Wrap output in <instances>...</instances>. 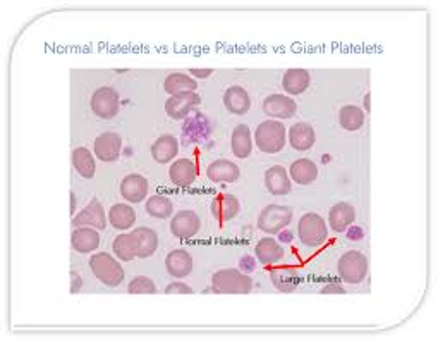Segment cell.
I'll list each match as a JSON object with an SVG mask.
<instances>
[{"label": "cell", "instance_id": "26", "mask_svg": "<svg viewBox=\"0 0 438 341\" xmlns=\"http://www.w3.org/2000/svg\"><path fill=\"white\" fill-rule=\"evenodd\" d=\"M231 149L232 154L238 159L249 157L251 150H253V142H251V131L246 124H239V126H235V130L232 131Z\"/></svg>", "mask_w": 438, "mask_h": 341}, {"label": "cell", "instance_id": "28", "mask_svg": "<svg viewBox=\"0 0 438 341\" xmlns=\"http://www.w3.org/2000/svg\"><path fill=\"white\" fill-rule=\"evenodd\" d=\"M212 212L220 222L234 219L239 212V200L234 195H219L212 203Z\"/></svg>", "mask_w": 438, "mask_h": 341}, {"label": "cell", "instance_id": "2", "mask_svg": "<svg viewBox=\"0 0 438 341\" xmlns=\"http://www.w3.org/2000/svg\"><path fill=\"white\" fill-rule=\"evenodd\" d=\"M90 269L95 274V278L100 279L105 286L116 288L124 281L125 272L123 265L107 252L95 253L90 259Z\"/></svg>", "mask_w": 438, "mask_h": 341}, {"label": "cell", "instance_id": "13", "mask_svg": "<svg viewBox=\"0 0 438 341\" xmlns=\"http://www.w3.org/2000/svg\"><path fill=\"white\" fill-rule=\"evenodd\" d=\"M132 243H135L136 257L139 259H148L153 255L158 248V236L150 227H136L131 233Z\"/></svg>", "mask_w": 438, "mask_h": 341}, {"label": "cell", "instance_id": "34", "mask_svg": "<svg viewBox=\"0 0 438 341\" xmlns=\"http://www.w3.org/2000/svg\"><path fill=\"white\" fill-rule=\"evenodd\" d=\"M146 212L151 215V218L157 219H167L172 215L174 206L167 196L163 195H153L148 199L146 202Z\"/></svg>", "mask_w": 438, "mask_h": 341}, {"label": "cell", "instance_id": "21", "mask_svg": "<svg viewBox=\"0 0 438 341\" xmlns=\"http://www.w3.org/2000/svg\"><path fill=\"white\" fill-rule=\"evenodd\" d=\"M182 136L188 143H200L210 136V123L203 114H196L182 128Z\"/></svg>", "mask_w": 438, "mask_h": 341}, {"label": "cell", "instance_id": "20", "mask_svg": "<svg viewBox=\"0 0 438 341\" xmlns=\"http://www.w3.org/2000/svg\"><path fill=\"white\" fill-rule=\"evenodd\" d=\"M208 180L213 183H234L239 178V168L234 162L220 159V161L212 162L207 168Z\"/></svg>", "mask_w": 438, "mask_h": 341}, {"label": "cell", "instance_id": "27", "mask_svg": "<svg viewBox=\"0 0 438 341\" xmlns=\"http://www.w3.org/2000/svg\"><path fill=\"white\" fill-rule=\"evenodd\" d=\"M291 178L301 187H306L311 185L318 178V168H316L315 162L308 161V159H298L291 164Z\"/></svg>", "mask_w": 438, "mask_h": 341}, {"label": "cell", "instance_id": "16", "mask_svg": "<svg viewBox=\"0 0 438 341\" xmlns=\"http://www.w3.org/2000/svg\"><path fill=\"white\" fill-rule=\"evenodd\" d=\"M196 164L189 159H179L175 161L172 166H170L169 170V176L170 181L175 185V187H181V188H188L191 187L196 180Z\"/></svg>", "mask_w": 438, "mask_h": 341}, {"label": "cell", "instance_id": "30", "mask_svg": "<svg viewBox=\"0 0 438 341\" xmlns=\"http://www.w3.org/2000/svg\"><path fill=\"white\" fill-rule=\"evenodd\" d=\"M254 253H256V259L260 260L261 264H277L280 262L285 252L284 248L277 243V240H273V238H263V240L258 241Z\"/></svg>", "mask_w": 438, "mask_h": 341}, {"label": "cell", "instance_id": "32", "mask_svg": "<svg viewBox=\"0 0 438 341\" xmlns=\"http://www.w3.org/2000/svg\"><path fill=\"white\" fill-rule=\"evenodd\" d=\"M198 88L196 81L189 76L181 74V73H172L165 78L163 81V90L170 95H179V93H189L194 92Z\"/></svg>", "mask_w": 438, "mask_h": 341}, {"label": "cell", "instance_id": "36", "mask_svg": "<svg viewBox=\"0 0 438 341\" xmlns=\"http://www.w3.org/2000/svg\"><path fill=\"white\" fill-rule=\"evenodd\" d=\"M272 281L280 291H292L298 286V274L292 269H280L273 272Z\"/></svg>", "mask_w": 438, "mask_h": 341}, {"label": "cell", "instance_id": "41", "mask_svg": "<svg viewBox=\"0 0 438 341\" xmlns=\"http://www.w3.org/2000/svg\"><path fill=\"white\" fill-rule=\"evenodd\" d=\"M189 73L198 76V78H208V76L213 74V69H196L194 67V69H189Z\"/></svg>", "mask_w": 438, "mask_h": 341}, {"label": "cell", "instance_id": "12", "mask_svg": "<svg viewBox=\"0 0 438 341\" xmlns=\"http://www.w3.org/2000/svg\"><path fill=\"white\" fill-rule=\"evenodd\" d=\"M123 140L117 133H104L95 140V155L102 162H114L119 159Z\"/></svg>", "mask_w": 438, "mask_h": 341}, {"label": "cell", "instance_id": "9", "mask_svg": "<svg viewBox=\"0 0 438 341\" xmlns=\"http://www.w3.org/2000/svg\"><path fill=\"white\" fill-rule=\"evenodd\" d=\"M298 111V105L292 100L291 97H285V95H270L263 102V112L266 116L273 117V119H289Z\"/></svg>", "mask_w": 438, "mask_h": 341}, {"label": "cell", "instance_id": "15", "mask_svg": "<svg viewBox=\"0 0 438 341\" xmlns=\"http://www.w3.org/2000/svg\"><path fill=\"white\" fill-rule=\"evenodd\" d=\"M165 267L172 278H186L193 271V257L186 250H172L165 259Z\"/></svg>", "mask_w": 438, "mask_h": 341}, {"label": "cell", "instance_id": "3", "mask_svg": "<svg viewBox=\"0 0 438 341\" xmlns=\"http://www.w3.org/2000/svg\"><path fill=\"white\" fill-rule=\"evenodd\" d=\"M254 142L265 154H277L285 147V126L279 121H265L256 128Z\"/></svg>", "mask_w": 438, "mask_h": 341}, {"label": "cell", "instance_id": "24", "mask_svg": "<svg viewBox=\"0 0 438 341\" xmlns=\"http://www.w3.org/2000/svg\"><path fill=\"white\" fill-rule=\"evenodd\" d=\"M310 73L306 69L294 67V69L285 71L284 78H282V88L289 95H301L310 86Z\"/></svg>", "mask_w": 438, "mask_h": 341}, {"label": "cell", "instance_id": "18", "mask_svg": "<svg viewBox=\"0 0 438 341\" xmlns=\"http://www.w3.org/2000/svg\"><path fill=\"white\" fill-rule=\"evenodd\" d=\"M72 248L79 253L95 252L100 245V234L95 227H76L71 236Z\"/></svg>", "mask_w": 438, "mask_h": 341}, {"label": "cell", "instance_id": "19", "mask_svg": "<svg viewBox=\"0 0 438 341\" xmlns=\"http://www.w3.org/2000/svg\"><path fill=\"white\" fill-rule=\"evenodd\" d=\"M224 104L231 114L245 116L251 109V98L242 86H231L224 93Z\"/></svg>", "mask_w": 438, "mask_h": 341}, {"label": "cell", "instance_id": "35", "mask_svg": "<svg viewBox=\"0 0 438 341\" xmlns=\"http://www.w3.org/2000/svg\"><path fill=\"white\" fill-rule=\"evenodd\" d=\"M114 253H116L121 260H124V262H129V260L135 259L136 250L135 243H132L131 233L119 234V236L114 240Z\"/></svg>", "mask_w": 438, "mask_h": 341}, {"label": "cell", "instance_id": "7", "mask_svg": "<svg viewBox=\"0 0 438 341\" xmlns=\"http://www.w3.org/2000/svg\"><path fill=\"white\" fill-rule=\"evenodd\" d=\"M91 111L95 116L102 117V119H112L119 112V93L110 86H102L97 92L91 95Z\"/></svg>", "mask_w": 438, "mask_h": 341}, {"label": "cell", "instance_id": "39", "mask_svg": "<svg viewBox=\"0 0 438 341\" xmlns=\"http://www.w3.org/2000/svg\"><path fill=\"white\" fill-rule=\"evenodd\" d=\"M71 279H72V288H71V291H72V293H78L79 288H81V284H83L81 276H79L76 271H72V272H71Z\"/></svg>", "mask_w": 438, "mask_h": 341}, {"label": "cell", "instance_id": "45", "mask_svg": "<svg viewBox=\"0 0 438 341\" xmlns=\"http://www.w3.org/2000/svg\"><path fill=\"white\" fill-rule=\"evenodd\" d=\"M361 234H363V233H361V229H353V231H350V238L361 236Z\"/></svg>", "mask_w": 438, "mask_h": 341}, {"label": "cell", "instance_id": "43", "mask_svg": "<svg viewBox=\"0 0 438 341\" xmlns=\"http://www.w3.org/2000/svg\"><path fill=\"white\" fill-rule=\"evenodd\" d=\"M282 241H284V243H291V241H292V234H291V231H289V233H284V234H282Z\"/></svg>", "mask_w": 438, "mask_h": 341}, {"label": "cell", "instance_id": "6", "mask_svg": "<svg viewBox=\"0 0 438 341\" xmlns=\"http://www.w3.org/2000/svg\"><path fill=\"white\" fill-rule=\"evenodd\" d=\"M292 210L285 206H268L261 210L258 218V227L263 233L277 234L291 225Z\"/></svg>", "mask_w": 438, "mask_h": 341}, {"label": "cell", "instance_id": "1", "mask_svg": "<svg viewBox=\"0 0 438 341\" xmlns=\"http://www.w3.org/2000/svg\"><path fill=\"white\" fill-rule=\"evenodd\" d=\"M212 290L215 293L246 295L253 290V279L238 269H222L213 274Z\"/></svg>", "mask_w": 438, "mask_h": 341}, {"label": "cell", "instance_id": "23", "mask_svg": "<svg viewBox=\"0 0 438 341\" xmlns=\"http://www.w3.org/2000/svg\"><path fill=\"white\" fill-rule=\"evenodd\" d=\"M179 154V142L172 135L160 136L157 142L151 147V155L158 164H167V162L174 161Z\"/></svg>", "mask_w": 438, "mask_h": 341}, {"label": "cell", "instance_id": "46", "mask_svg": "<svg viewBox=\"0 0 438 341\" xmlns=\"http://www.w3.org/2000/svg\"><path fill=\"white\" fill-rule=\"evenodd\" d=\"M364 107H367V111H369V95L364 97Z\"/></svg>", "mask_w": 438, "mask_h": 341}, {"label": "cell", "instance_id": "42", "mask_svg": "<svg viewBox=\"0 0 438 341\" xmlns=\"http://www.w3.org/2000/svg\"><path fill=\"white\" fill-rule=\"evenodd\" d=\"M241 269L242 271H253L254 264L253 260H251V257H245V259L241 260Z\"/></svg>", "mask_w": 438, "mask_h": 341}, {"label": "cell", "instance_id": "40", "mask_svg": "<svg viewBox=\"0 0 438 341\" xmlns=\"http://www.w3.org/2000/svg\"><path fill=\"white\" fill-rule=\"evenodd\" d=\"M322 293H337V295H344V288L338 286V284H329V286H325L322 290Z\"/></svg>", "mask_w": 438, "mask_h": 341}, {"label": "cell", "instance_id": "11", "mask_svg": "<svg viewBox=\"0 0 438 341\" xmlns=\"http://www.w3.org/2000/svg\"><path fill=\"white\" fill-rule=\"evenodd\" d=\"M200 102H201L200 95H196L194 92L172 95V97L165 102V112L167 116H170L172 119H184Z\"/></svg>", "mask_w": 438, "mask_h": 341}, {"label": "cell", "instance_id": "10", "mask_svg": "<svg viewBox=\"0 0 438 341\" xmlns=\"http://www.w3.org/2000/svg\"><path fill=\"white\" fill-rule=\"evenodd\" d=\"M72 226L83 227V226H91L95 229H105L107 227V215L102 203L97 199L91 200L88 206L83 208L79 214L74 215L72 219Z\"/></svg>", "mask_w": 438, "mask_h": 341}, {"label": "cell", "instance_id": "33", "mask_svg": "<svg viewBox=\"0 0 438 341\" xmlns=\"http://www.w3.org/2000/svg\"><path fill=\"white\" fill-rule=\"evenodd\" d=\"M338 123L345 131H357L364 124V112L356 105H345L338 112Z\"/></svg>", "mask_w": 438, "mask_h": 341}, {"label": "cell", "instance_id": "17", "mask_svg": "<svg viewBox=\"0 0 438 341\" xmlns=\"http://www.w3.org/2000/svg\"><path fill=\"white\" fill-rule=\"evenodd\" d=\"M265 185L272 195H287L291 192L292 185L289 180L287 169L284 166H272L265 173Z\"/></svg>", "mask_w": 438, "mask_h": 341}, {"label": "cell", "instance_id": "38", "mask_svg": "<svg viewBox=\"0 0 438 341\" xmlns=\"http://www.w3.org/2000/svg\"><path fill=\"white\" fill-rule=\"evenodd\" d=\"M165 293L167 295H174V293H177V295H189V293H193V288L188 286V284L182 283V281H174V283H170L169 286L165 288Z\"/></svg>", "mask_w": 438, "mask_h": 341}, {"label": "cell", "instance_id": "44", "mask_svg": "<svg viewBox=\"0 0 438 341\" xmlns=\"http://www.w3.org/2000/svg\"><path fill=\"white\" fill-rule=\"evenodd\" d=\"M71 210H72V214H74V212H76V196H74V193H71Z\"/></svg>", "mask_w": 438, "mask_h": 341}, {"label": "cell", "instance_id": "4", "mask_svg": "<svg viewBox=\"0 0 438 341\" xmlns=\"http://www.w3.org/2000/svg\"><path fill=\"white\" fill-rule=\"evenodd\" d=\"M337 271L338 276L342 278V281L349 284H360L368 274L367 257L361 252H357V250H349L348 253H344V255L338 259Z\"/></svg>", "mask_w": 438, "mask_h": 341}, {"label": "cell", "instance_id": "5", "mask_svg": "<svg viewBox=\"0 0 438 341\" xmlns=\"http://www.w3.org/2000/svg\"><path fill=\"white\" fill-rule=\"evenodd\" d=\"M298 234L303 245L320 246L327 241L329 229H327V225L325 221H323L322 215L310 212V214H304L303 218L299 219Z\"/></svg>", "mask_w": 438, "mask_h": 341}, {"label": "cell", "instance_id": "22", "mask_svg": "<svg viewBox=\"0 0 438 341\" xmlns=\"http://www.w3.org/2000/svg\"><path fill=\"white\" fill-rule=\"evenodd\" d=\"M315 130L311 124L308 123H298L289 130V142H291L292 149L304 152L310 150L315 145Z\"/></svg>", "mask_w": 438, "mask_h": 341}, {"label": "cell", "instance_id": "31", "mask_svg": "<svg viewBox=\"0 0 438 341\" xmlns=\"http://www.w3.org/2000/svg\"><path fill=\"white\" fill-rule=\"evenodd\" d=\"M72 166L78 170L79 176L86 178V180H91L95 176V170H97L93 154L85 147H79V149L72 152Z\"/></svg>", "mask_w": 438, "mask_h": 341}, {"label": "cell", "instance_id": "8", "mask_svg": "<svg viewBox=\"0 0 438 341\" xmlns=\"http://www.w3.org/2000/svg\"><path fill=\"white\" fill-rule=\"evenodd\" d=\"M200 226L201 221L196 212L182 210L172 218L170 231H172L174 236L179 238V240H189V238L196 236L198 231H200Z\"/></svg>", "mask_w": 438, "mask_h": 341}, {"label": "cell", "instance_id": "14", "mask_svg": "<svg viewBox=\"0 0 438 341\" xmlns=\"http://www.w3.org/2000/svg\"><path fill=\"white\" fill-rule=\"evenodd\" d=\"M121 195L128 202H143L148 195V181L143 176H139V174H129L121 183Z\"/></svg>", "mask_w": 438, "mask_h": 341}, {"label": "cell", "instance_id": "29", "mask_svg": "<svg viewBox=\"0 0 438 341\" xmlns=\"http://www.w3.org/2000/svg\"><path fill=\"white\" fill-rule=\"evenodd\" d=\"M109 221H110V226H114L116 229H121V231L129 229V227L135 226V222H136L135 208L125 206V203H116L114 207H110Z\"/></svg>", "mask_w": 438, "mask_h": 341}, {"label": "cell", "instance_id": "25", "mask_svg": "<svg viewBox=\"0 0 438 341\" xmlns=\"http://www.w3.org/2000/svg\"><path fill=\"white\" fill-rule=\"evenodd\" d=\"M354 219H356V210H354L353 206L349 203H337L330 208V214H329V222L330 227L337 233H342L345 231L348 227L353 225Z\"/></svg>", "mask_w": 438, "mask_h": 341}, {"label": "cell", "instance_id": "37", "mask_svg": "<svg viewBox=\"0 0 438 341\" xmlns=\"http://www.w3.org/2000/svg\"><path fill=\"white\" fill-rule=\"evenodd\" d=\"M128 291L131 295H153L157 291V284L153 283V279L146 278V276H136L129 283Z\"/></svg>", "mask_w": 438, "mask_h": 341}]
</instances>
